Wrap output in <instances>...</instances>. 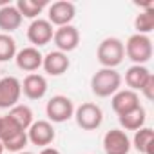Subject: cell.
<instances>
[{
  "mask_svg": "<svg viewBox=\"0 0 154 154\" xmlns=\"http://www.w3.org/2000/svg\"><path fill=\"white\" fill-rule=\"evenodd\" d=\"M72 118L76 120V125L84 131H96L102 122H103V111L100 109V105L93 103V102H85L78 107H74V114Z\"/></svg>",
  "mask_w": 154,
  "mask_h": 154,
  "instance_id": "cell-4",
  "label": "cell"
},
{
  "mask_svg": "<svg viewBox=\"0 0 154 154\" xmlns=\"http://www.w3.org/2000/svg\"><path fill=\"white\" fill-rule=\"evenodd\" d=\"M22 22H24V18L18 13L17 6L8 4L4 8H0V31L2 33L11 35L13 31H17L22 26Z\"/></svg>",
  "mask_w": 154,
  "mask_h": 154,
  "instance_id": "cell-16",
  "label": "cell"
},
{
  "mask_svg": "<svg viewBox=\"0 0 154 154\" xmlns=\"http://www.w3.org/2000/svg\"><path fill=\"white\" fill-rule=\"evenodd\" d=\"M44 71L49 76H62L63 72H67V69L71 67V60L65 53L60 51H49L47 54H44V62H42Z\"/></svg>",
  "mask_w": 154,
  "mask_h": 154,
  "instance_id": "cell-15",
  "label": "cell"
},
{
  "mask_svg": "<svg viewBox=\"0 0 154 154\" xmlns=\"http://www.w3.org/2000/svg\"><path fill=\"white\" fill-rule=\"evenodd\" d=\"M150 76H152V72L145 65H131L125 72V84L129 85L131 91L138 93L143 89V85L149 82Z\"/></svg>",
  "mask_w": 154,
  "mask_h": 154,
  "instance_id": "cell-17",
  "label": "cell"
},
{
  "mask_svg": "<svg viewBox=\"0 0 154 154\" xmlns=\"http://www.w3.org/2000/svg\"><path fill=\"white\" fill-rule=\"evenodd\" d=\"M18 49H17V40L11 35L0 33V62H9L15 60Z\"/></svg>",
  "mask_w": 154,
  "mask_h": 154,
  "instance_id": "cell-23",
  "label": "cell"
},
{
  "mask_svg": "<svg viewBox=\"0 0 154 154\" xmlns=\"http://www.w3.org/2000/svg\"><path fill=\"white\" fill-rule=\"evenodd\" d=\"M47 78L44 74H38V72H31L27 74L24 82H22V93L26 98L36 102V100H42L45 94H47Z\"/></svg>",
  "mask_w": 154,
  "mask_h": 154,
  "instance_id": "cell-12",
  "label": "cell"
},
{
  "mask_svg": "<svg viewBox=\"0 0 154 154\" xmlns=\"http://www.w3.org/2000/svg\"><path fill=\"white\" fill-rule=\"evenodd\" d=\"M152 145H154V131L150 127H141L134 132L131 147H134L140 154H154Z\"/></svg>",
  "mask_w": 154,
  "mask_h": 154,
  "instance_id": "cell-19",
  "label": "cell"
},
{
  "mask_svg": "<svg viewBox=\"0 0 154 154\" xmlns=\"http://www.w3.org/2000/svg\"><path fill=\"white\" fill-rule=\"evenodd\" d=\"M54 29L47 22V18H36L29 24L27 27V40L33 44V47H44L53 40Z\"/></svg>",
  "mask_w": 154,
  "mask_h": 154,
  "instance_id": "cell-10",
  "label": "cell"
},
{
  "mask_svg": "<svg viewBox=\"0 0 154 154\" xmlns=\"http://www.w3.org/2000/svg\"><path fill=\"white\" fill-rule=\"evenodd\" d=\"M53 42L56 45V51L60 53H71L78 47L80 44V31L76 29L72 24L63 26V27H56L54 35H53Z\"/></svg>",
  "mask_w": 154,
  "mask_h": 154,
  "instance_id": "cell-9",
  "label": "cell"
},
{
  "mask_svg": "<svg viewBox=\"0 0 154 154\" xmlns=\"http://www.w3.org/2000/svg\"><path fill=\"white\" fill-rule=\"evenodd\" d=\"M8 116H9L20 129H24V131H27V129L31 127V123L35 122V114H33L31 107H29V105H24V103H17L15 107H11L9 112H8Z\"/></svg>",
  "mask_w": 154,
  "mask_h": 154,
  "instance_id": "cell-20",
  "label": "cell"
},
{
  "mask_svg": "<svg viewBox=\"0 0 154 154\" xmlns=\"http://www.w3.org/2000/svg\"><path fill=\"white\" fill-rule=\"evenodd\" d=\"M96 58L100 62L102 67L105 69H116L123 58H125V47L123 42L116 36H107L100 42L98 49H96Z\"/></svg>",
  "mask_w": 154,
  "mask_h": 154,
  "instance_id": "cell-2",
  "label": "cell"
},
{
  "mask_svg": "<svg viewBox=\"0 0 154 154\" xmlns=\"http://www.w3.org/2000/svg\"><path fill=\"white\" fill-rule=\"evenodd\" d=\"M125 56L134 65H145L152 58V40L147 35H131L123 44Z\"/></svg>",
  "mask_w": 154,
  "mask_h": 154,
  "instance_id": "cell-3",
  "label": "cell"
},
{
  "mask_svg": "<svg viewBox=\"0 0 154 154\" xmlns=\"http://www.w3.org/2000/svg\"><path fill=\"white\" fill-rule=\"evenodd\" d=\"M0 154H4V145H2V141H0Z\"/></svg>",
  "mask_w": 154,
  "mask_h": 154,
  "instance_id": "cell-26",
  "label": "cell"
},
{
  "mask_svg": "<svg viewBox=\"0 0 154 154\" xmlns=\"http://www.w3.org/2000/svg\"><path fill=\"white\" fill-rule=\"evenodd\" d=\"M0 123H2V116H0Z\"/></svg>",
  "mask_w": 154,
  "mask_h": 154,
  "instance_id": "cell-28",
  "label": "cell"
},
{
  "mask_svg": "<svg viewBox=\"0 0 154 154\" xmlns=\"http://www.w3.org/2000/svg\"><path fill=\"white\" fill-rule=\"evenodd\" d=\"M103 150L105 154H129L131 138L122 129H111L103 134Z\"/></svg>",
  "mask_w": 154,
  "mask_h": 154,
  "instance_id": "cell-11",
  "label": "cell"
},
{
  "mask_svg": "<svg viewBox=\"0 0 154 154\" xmlns=\"http://www.w3.org/2000/svg\"><path fill=\"white\" fill-rule=\"evenodd\" d=\"M118 122H120V125H122V131H138V129H141V127H145V122H147V112H145V109H143V105H138L136 109H132V111H129V112H125V114H122V116H118Z\"/></svg>",
  "mask_w": 154,
  "mask_h": 154,
  "instance_id": "cell-18",
  "label": "cell"
},
{
  "mask_svg": "<svg viewBox=\"0 0 154 154\" xmlns=\"http://www.w3.org/2000/svg\"><path fill=\"white\" fill-rule=\"evenodd\" d=\"M22 82L17 76H4L0 78V109H11L20 102Z\"/></svg>",
  "mask_w": 154,
  "mask_h": 154,
  "instance_id": "cell-7",
  "label": "cell"
},
{
  "mask_svg": "<svg viewBox=\"0 0 154 154\" xmlns=\"http://www.w3.org/2000/svg\"><path fill=\"white\" fill-rule=\"evenodd\" d=\"M111 105H112V111H114L118 116H122V114H125V112L136 109V107L141 105V103H140L138 93H134V91H131V89H120L118 93H114V94L111 96Z\"/></svg>",
  "mask_w": 154,
  "mask_h": 154,
  "instance_id": "cell-14",
  "label": "cell"
},
{
  "mask_svg": "<svg viewBox=\"0 0 154 154\" xmlns=\"http://www.w3.org/2000/svg\"><path fill=\"white\" fill-rule=\"evenodd\" d=\"M54 138H56V131L49 120H36L27 129V140L36 147H42V149L49 147L54 141Z\"/></svg>",
  "mask_w": 154,
  "mask_h": 154,
  "instance_id": "cell-6",
  "label": "cell"
},
{
  "mask_svg": "<svg viewBox=\"0 0 154 154\" xmlns=\"http://www.w3.org/2000/svg\"><path fill=\"white\" fill-rule=\"evenodd\" d=\"M140 93H141V94H143V96H145L149 102L154 98V76H150V78H149V82L143 85V89H141Z\"/></svg>",
  "mask_w": 154,
  "mask_h": 154,
  "instance_id": "cell-24",
  "label": "cell"
},
{
  "mask_svg": "<svg viewBox=\"0 0 154 154\" xmlns=\"http://www.w3.org/2000/svg\"><path fill=\"white\" fill-rule=\"evenodd\" d=\"M40 154H62V152H60L58 149H54V147L49 145V147H44V149L40 150Z\"/></svg>",
  "mask_w": 154,
  "mask_h": 154,
  "instance_id": "cell-25",
  "label": "cell"
},
{
  "mask_svg": "<svg viewBox=\"0 0 154 154\" xmlns=\"http://www.w3.org/2000/svg\"><path fill=\"white\" fill-rule=\"evenodd\" d=\"M15 62H17V67L24 72H35L42 67V62H44V54L40 53V49L29 45V47H24L17 53L15 56Z\"/></svg>",
  "mask_w": 154,
  "mask_h": 154,
  "instance_id": "cell-13",
  "label": "cell"
},
{
  "mask_svg": "<svg viewBox=\"0 0 154 154\" xmlns=\"http://www.w3.org/2000/svg\"><path fill=\"white\" fill-rule=\"evenodd\" d=\"M17 154H33V152H29V150H22V152H17Z\"/></svg>",
  "mask_w": 154,
  "mask_h": 154,
  "instance_id": "cell-27",
  "label": "cell"
},
{
  "mask_svg": "<svg viewBox=\"0 0 154 154\" xmlns=\"http://www.w3.org/2000/svg\"><path fill=\"white\" fill-rule=\"evenodd\" d=\"M15 6H17L18 13L22 15V18L36 20V18H40L38 15H42V11L47 8V2L45 0H40V2H36V0H18Z\"/></svg>",
  "mask_w": 154,
  "mask_h": 154,
  "instance_id": "cell-21",
  "label": "cell"
},
{
  "mask_svg": "<svg viewBox=\"0 0 154 154\" xmlns=\"http://www.w3.org/2000/svg\"><path fill=\"white\" fill-rule=\"evenodd\" d=\"M74 17H76V8L72 2H67V0H58L47 8V22L51 26L56 27L69 26L74 20Z\"/></svg>",
  "mask_w": 154,
  "mask_h": 154,
  "instance_id": "cell-8",
  "label": "cell"
},
{
  "mask_svg": "<svg viewBox=\"0 0 154 154\" xmlns=\"http://www.w3.org/2000/svg\"><path fill=\"white\" fill-rule=\"evenodd\" d=\"M45 114L49 118L51 123H63L67 120L72 118L74 114V103L71 98L63 96V94H56L53 96L47 105H45Z\"/></svg>",
  "mask_w": 154,
  "mask_h": 154,
  "instance_id": "cell-5",
  "label": "cell"
},
{
  "mask_svg": "<svg viewBox=\"0 0 154 154\" xmlns=\"http://www.w3.org/2000/svg\"><path fill=\"white\" fill-rule=\"evenodd\" d=\"M134 29L138 35H147L154 29V6L147 4L145 11H141L140 15H136L134 18Z\"/></svg>",
  "mask_w": 154,
  "mask_h": 154,
  "instance_id": "cell-22",
  "label": "cell"
},
{
  "mask_svg": "<svg viewBox=\"0 0 154 154\" xmlns=\"http://www.w3.org/2000/svg\"><path fill=\"white\" fill-rule=\"evenodd\" d=\"M122 87V76L116 69H98L91 78V91L98 98H109Z\"/></svg>",
  "mask_w": 154,
  "mask_h": 154,
  "instance_id": "cell-1",
  "label": "cell"
}]
</instances>
